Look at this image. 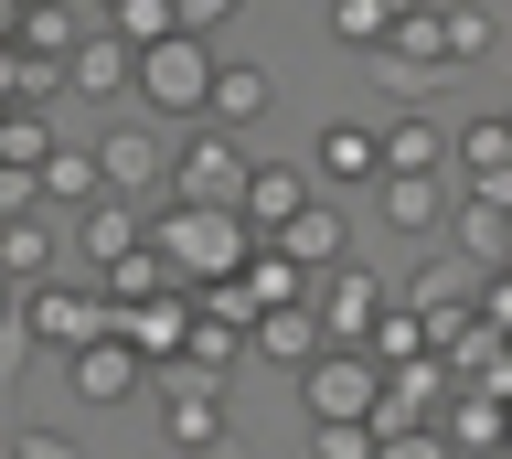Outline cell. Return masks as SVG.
I'll return each instance as SVG.
<instances>
[{"label":"cell","mask_w":512,"mask_h":459,"mask_svg":"<svg viewBox=\"0 0 512 459\" xmlns=\"http://www.w3.org/2000/svg\"><path fill=\"white\" fill-rule=\"evenodd\" d=\"M22 321V278H11V267H0V331Z\"/></svg>","instance_id":"36"},{"label":"cell","mask_w":512,"mask_h":459,"mask_svg":"<svg viewBox=\"0 0 512 459\" xmlns=\"http://www.w3.org/2000/svg\"><path fill=\"white\" fill-rule=\"evenodd\" d=\"M278 246H288V257H299V267L320 278V267H342V257H352V225L331 214V203H299V214L278 225Z\"/></svg>","instance_id":"20"},{"label":"cell","mask_w":512,"mask_h":459,"mask_svg":"<svg viewBox=\"0 0 512 459\" xmlns=\"http://www.w3.org/2000/svg\"><path fill=\"white\" fill-rule=\"evenodd\" d=\"M438 33H448V65H480V54L502 43V22H491L480 0H438Z\"/></svg>","instance_id":"26"},{"label":"cell","mask_w":512,"mask_h":459,"mask_svg":"<svg viewBox=\"0 0 512 459\" xmlns=\"http://www.w3.org/2000/svg\"><path fill=\"white\" fill-rule=\"evenodd\" d=\"M310 171L331 182V193H384V129H363V118H320V139H310Z\"/></svg>","instance_id":"8"},{"label":"cell","mask_w":512,"mask_h":459,"mask_svg":"<svg viewBox=\"0 0 512 459\" xmlns=\"http://www.w3.org/2000/svg\"><path fill=\"white\" fill-rule=\"evenodd\" d=\"M310 449H320V459H384V417H363V427H310Z\"/></svg>","instance_id":"32"},{"label":"cell","mask_w":512,"mask_h":459,"mask_svg":"<svg viewBox=\"0 0 512 459\" xmlns=\"http://www.w3.org/2000/svg\"><path fill=\"white\" fill-rule=\"evenodd\" d=\"M384 161L395 171H459V129H438L427 107H406V118L384 129Z\"/></svg>","instance_id":"19"},{"label":"cell","mask_w":512,"mask_h":459,"mask_svg":"<svg viewBox=\"0 0 512 459\" xmlns=\"http://www.w3.org/2000/svg\"><path fill=\"white\" fill-rule=\"evenodd\" d=\"M384 54H395V65H427V75H438V65H448V33H438V11L416 0L406 22H395V43H384Z\"/></svg>","instance_id":"31"},{"label":"cell","mask_w":512,"mask_h":459,"mask_svg":"<svg viewBox=\"0 0 512 459\" xmlns=\"http://www.w3.org/2000/svg\"><path fill=\"white\" fill-rule=\"evenodd\" d=\"M214 75H224L214 33H160V43H139V97H150V118L203 129V118H214Z\"/></svg>","instance_id":"2"},{"label":"cell","mask_w":512,"mask_h":459,"mask_svg":"<svg viewBox=\"0 0 512 459\" xmlns=\"http://www.w3.org/2000/svg\"><path fill=\"white\" fill-rule=\"evenodd\" d=\"M139 246H150V225H139V203H128V193H96L86 214H75V267H86V278H107V267L139 257Z\"/></svg>","instance_id":"10"},{"label":"cell","mask_w":512,"mask_h":459,"mask_svg":"<svg viewBox=\"0 0 512 459\" xmlns=\"http://www.w3.org/2000/svg\"><path fill=\"white\" fill-rule=\"evenodd\" d=\"M267 107H278V75L267 65H224L214 75V129H256Z\"/></svg>","instance_id":"24"},{"label":"cell","mask_w":512,"mask_h":459,"mask_svg":"<svg viewBox=\"0 0 512 459\" xmlns=\"http://www.w3.org/2000/svg\"><path fill=\"white\" fill-rule=\"evenodd\" d=\"M11 11H22V0H11Z\"/></svg>","instance_id":"39"},{"label":"cell","mask_w":512,"mask_h":459,"mask_svg":"<svg viewBox=\"0 0 512 459\" xmlns=\"http://www.w3.org/2000/svg\"><path fill=\"white\" fill-rule=\"evenodd\" d=\"M150 246L171 257V278H182V289H214V278H246L256 225L235 214V203H171V214L150 225Z\"/></svg>","instance_id":"1"},{"label":"cell","mask_w":512,"mask_h":459,"mask_svg":"<svg viewBox=\"0 0 512 459\" xmlns=\"http://www.w3.org/2000/svg\"><path fill=\"white\" fill-rule=\"evenodd\" d=\"M64 385H75V406H128V395L150 385V363L128 353L118 331H96L86 353H64Z\"/></svg>","instance_id":"9"},{"label":"cell","mask_w":512,"mask_h":459,"mask_svg":"<svg viewBox=\"0 0 512 459\" xmlns=\"http://www.w3.org/2000/svg\"><path fill=\"white\" fill-rule=\"evenodd\" d=\"M502 118H512V107H502Z\"/></svg>","instance_id":"40"},{"label":"cell","mask_w":512,"mask_h":459,"mask_svg":"<svg viewBox=\"0 0 512 459\" xmlns=\"http://www.w3.org/2000/svg\"><path fill=\"white\" fill-rule=\"evenodd\" d=\"M107 11H118V0H96V22H107Z\"/></svg>","instance_id":"37"},{"label":"cell","mask_w":512,"mask_h":459,"mask_svg":"<svg viewBox=\"0 0 512 459\" xmlns=\"http://www.w3.org/2000/svg\"><path fill=\"white\" fill-rule=\"evenodd\" d=\"M96 171H107V193H150V182H171V150H160V129H96Z\"/></svg>","instance_id":"15"},{"label":"cell","mask_w":512,"mask_h":459,"mask_svg":"<svg viewBox=\"0 0 512 459\" xmlns=\"http://www.w3.org/2000/svg\"><path fill=\"white\" fill-rule=\"evenodd\" d=\"M310 182H320V171H288V161H256V171H246V203H235V214H246L256 235H278L288 214H299V203H320Z\"/></svg>","instance_id":"17"},{"label":"cell","mask_w":512,"mask_h":459,"mask_svg":"<svg viewBox=\"0 0 512 459\" xmlns=\"http://www.w3.org/2000/svg\"><path fill=\"white\" fill-rule=\"evenodd\" d=\"M246 289H256V310H299V299H310L320 278H310L299 257H288L278 235H256V257H246Z\"/></svg>","instance_id":"22"},{"label":"cell","mask_w":512,"mask_h":459,"mask_svg":"<svg viewBox=\"0 0 512 459\" xmlns=\"http://www.w3.org/2000/svg\"><path fill=\"white\" fill-rule=\"evenodd\" d=\"M448 235H459V257H470V267H512V203L502 193H480V182H470L459 214H448Z\"/></svg>","instance_id":"16"},{"label":"cell","mask_w":512,"mask_h":459,"mask_svg":"<svg viewBox=\"0 0 512 459\" xmlns=\"http://www.w3.org/2000/svg\"><path fill=\"white\" fill-rule=\"evenodd\" d=\"M384 225L395 235H448V214H459V182L448 171H384Z\"/></svg>","instance_id":"12"},{"label":"cell","mask_w":512,"mask_h":459,"mask_svg":"<svg viewBox=\"0 0 512 459\" xmlns=\"http://www.w3.org/2000/svg\"><path fill=\"white\" fill-rule=\"evenodd\" d=\"M235 11H246V0H182V22H192V33H214V22H235Z\"/></svg>","instance_id":"35"},{"label":"cell","mask_w":512,"mask_h":459,"mask_svg":"<svg viewBox=\"0 0 512 459\" xmlns=\"http://www.w3.org/2000/svg\"><path fill=\"white\" fill-rule=\"evenodd\" d=\"M107 33H118V43H160V33H192V22H182V0H118Z\"/></svg>","instance_id":"30"},{"label":"cell","mask_w":512,"mask_h":459,"mask_svg":"<svg viewBox=\"0 0 512 459\" xmlns=\"http://www.w3.org/2000/svg\"><path fill=\"white\" fill-rule=\"evenodd\" d=\"M384 459H459L448 427H384Z\"/></svg>","instance_id":"33"},{"label":"cell","mask_w":512,"mask_h":459,"mask_svg":"<svg viewBox=\"0 0 512 459\" xmlns=\"http://www.w3.org/2000/svg\"><path fill=\"white\" fill-rule=\"evenodd\" d=\"M448 395H459V374H448V353H416L384 374V427H438Z\"/></svg>","instance_id":"13"},{"label":"cell","mask_w":512,"mask_h":459,"mask_svg":"<svg viewBox=\"0 0 512 459\" xmlns=\"http://www.w3.org/2000/svg\"><path fill=\"white\" fill-rule=\"evenodd\" d=\"M43 193H54V203H75V214H86V203L107 193V171H96V150H54V161H43Z\"/></svg>","instance_id":"29"},{"label":"cell","mask_w":512,"mask_h":459,"mask_svg":"<svg viewBox=\"0 0 512 459\" xmlns=\"http://www.w3.org/2000/svg\"><path fill=\"white\" fill-rule=\"evenodd\" d=\"M406 11H416V0H331L320 22H331V43H342V54H384Z\"/></svg>","instance_id":"21"},{"label":"cell","mask_w":512,"mask_h":459,"mask_svg":"<svg viewBox=\"0 0 512 459\" xmlns=\"http://www.w3.org/2000/svg\"><path fill=\"white\" fill-rule=\"evenodd\" d=\"M448 438H459V449H491V459H502V427H512V395H491V385H459V395H448Z\"/></svg>","instance_id":"23"},{"label":"cell","mask_w":512,"mask_h":459,"mask_svg":"<svg viewBox=\"0 0 512 459\" xmlns=\"http://www.w3.org/2000/svg\"><path fill=\"white\" fill-rule=\"evenodd\" d=\"M22 321H32V342L86 353L96 331H118V299L96 289V278H43V289H22Z\"/></svg>","instance_id":"5"},{"label":"cell","mask_w":512,"mask_h":459,"mask_svg":"<svg viewBox=\"0 0 512 459\" xmlns=\"http://www.w3.org/2000/svg\"><path fill=\"white\" fill-rule=\"evenodd\" d=\"M150 417H160V449H224V374L203 363H160L150 374Z\"/></svg>","instance_id":"3"},{"label":"cell","mask_w":512,"mask_h":459,"mask_svg":"<svg viewBox=\"0 0 512 459\" xmlns=\"http://www.w3.org/2000/svg\"><path fill=\"white\" fill-rule=\"evenodd\" d=\"M64 97H139V43H118L96 22V33L64 54Z\"/></svg>","instance_id":"14"},{"label":"cell","mask_w":512,"mask_h":459,"mask_svg":"<svg viewBox=\"0 0 512 459\" xmlns=\"http://www.w3.org/2000/svg\"><path fill=\"white\" fill-rule=\"evenodd\" d=\"M246 129H214V118H203V129L182 139V161H171V203H246Z\"/></svg>","instance_id":"6"},{"label":"cell","mask_w":512,"mask_h":459,"mask_svg":"<svg viewBox=\"0 0 512 459\" xmlns=\"http://www.w3.org/2000/svg\"><path fill=\"white\" fill-rule=\"evenodd\" d=\"M118 342L150 363V374H160V363H182L192 353V289H160V299H139V310H118Z\"/></svg>","instance_id":"11"},{"label":"cell","mask_w":512,"mask_h":459,"mask_svg":"<svg viewBox=\"0 0 512 459\" xmlns=\"http://www.w3.org/2000/svg\"><path fill=\"white\" fill-rule=\"evenodd\" d=\"M22 43H32V54H43V65H64V54L86 43V22H75L64 0H22Z\"/></svg>","instance_id":"27"},{"label":"cell","mask_w":512,"mask_h":459,"mask_svg":"<svg viewBox=\"0 0 512 459\" xmlns=\"http://www.w3.org/2000/svg\"><path fill=\"white\" fill-rule=\"evenodd\" d=\"M299 406H310V427H363V417H384V363L363 353V342H331V353L299 374Z\"/></svg>","instance_id":"4"},{"label":"cell","mask_w":512,"mask_h":459,"mask_svg":"<svg viewBox=\"0 0 512 459\" xmlns=\"http://www.w3.org/2000/svg\"><path fill=\"white\" fill-rule=\"evenodd\" d=\"M310 310H320V331H331V342H374V321L395 310V289H384L363 257H342V267H320Z\"/></svg>","instance_id":"7"},{"label":"cell","mask_w":512,"mask_h":459,"mask_svg":"<svg viewBox=\"0 0 512 459\" xmlns=\"http://www.w3.org/2000/svg\"><path fill=\"white\" fill-rule=\"evenodd\" d=\"M54 150H64V139L43 129L32 107H0V161H11V171H43V161H54Z\"/></svg>","instance_id":"28"},{"label":"cell","mask_w":512,"mask_h":459,"mask_svg":"<svg viewBox=\"0 0 512 459\" xmlns=\"http://www.w3.org/2000/svg\"><path fill=\"white\" fill-rule=\"evenodd\" d=\"M256 353L288 363V374H310L320 353H331V331H320V310L299 299V310H256Z\"/></svg>","instance_id":"18"},{"label":"cell","mask_w":512,"mask_h":459,"mask_svg":"<svg viewBox=\"0 0 512 459\" xmlns=\"http://www.w3.org/2000/svg\"><path fill=\"white\" fill-rule=\"evenodd\" d=\"M502 459H512V427H502Z\"/></svg>","instance_id":"38"},{"label":"cell","mask_w":512,"mask_h":459,"mask_svg":"<svg viewBox=\"0 0 512 459\" xmlns=\"http://www.w3.org/2000/svg\"><path fill=\"white\" fill-rule=\"evenodd\" d=\"M0 267H11L22 289H43V278H54V225H43V214H11V225H0Z\"/></svg>","instance_id":"25"},{"label":"cell","mask_w":512,"mask_h":459,"mask_svg":"<svg viewBox=\"0 0 512 459\" xmlns=\"http://www.w3.org/2000/svg\"><path fill=\"white\" fill-rule=\"evenodd\" d=\"M11 459H86V449H75V438H54V427H22V438H11Z\"/></svg>","instance_id":"34"}]
</instances>
